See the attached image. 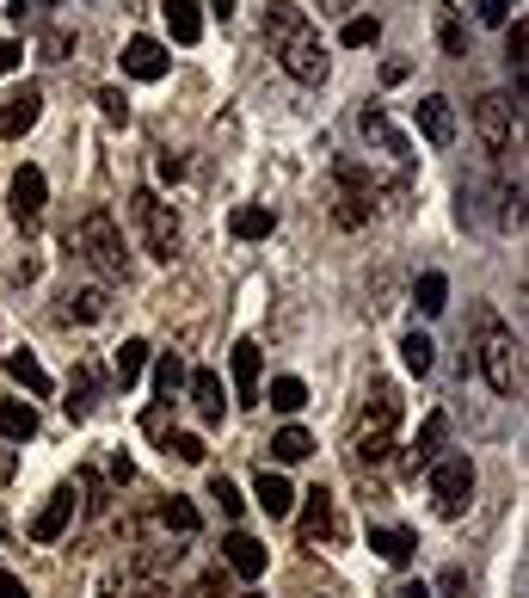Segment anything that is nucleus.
<instances>
[{
    "instance_id": "f257e3e1",
    "label": "nucleus",
    "mask_w": 529,
    "mask_h": 598,
    "mask_svg": "<svg viewBox=\"0 0 529 598\" xmlns=\"http://www.w3.org/2000/svg\"><path fill=\"white\" fill-rule=\"evenodd\" d=\"M264 38H271V56L284 62L296 80H326V43H321V31L308 25V13L302 7H271L264 13Z\"/></svg>"
},
{
    "instance_id": "f03ea898",
    "label": "nucleus",
    "mask_w": 529,
    "mask_h": 598,
    "mask_svg": "<svg viewBox=\"0 0 529 598\" xmlns=\"http://www.w3.org/2000/svg\"><path fill=\"white\" fill-rule=\"evenodd\" d=\"M474 365H480V377L492 383V395H517V389H524V352H517V333H511L492 309H480Z\"/></svg>"
},
{
    "instance_id": "7ed1b4c3",
    "label": "nucleus",
    "mask_w": 529,
    "mask_h": 598,
    "mask_svg": "<svg viewBox=\"0 0 529 598\" xmlns=\"http://www.w3.org/2000/svg\"><path fill=\"white\" fill-rule=\"evenodd\" d=\"M75 253L99 278H130V253H124V229H117L112 211H87L75 229Z\"/></svg>"
},
{
    "instance_id": "20e7f679",
    "label": "nucleus",
    "mask_w": 529,
    "mask_h": 598,
    "mask_svg": "<svg viewBox=\"0 0 529 598\" xmlns=\"http://www.w3.org/2000/svg\"><path fill=\"white\" fill-rule=\"evenodd\" d=\"M395 425H400V395L388 383H376V407L358 425V457L363 463H388L395 457Z\"/></svg>"
},
{
    "instance_id": "39448f33",
    "label": "nucleus",
    "mask_w": 529,
    "mask_h": 598,
    "mask_svg": "<svg viewBox=\"0 0 529 598\" xmlns=\"http://www.w3.org/2000/svg\"><path fill=\"white\" fill-rule=\"evenodd\" d=\"M431 506H437V519H462L474 500V463L468 457H437L431 469Z\"/></svg>"
},
{
    "instance_id": "423d86ee",
    "label": "nucleus",
    "mask_w": 529,
    "mask_h": 598,
    "mask_svg": "<svg viewBox=\"0 0 529 598\" xmlns=\"http://www.w3.org/2000/svg\"><path fill=\"white\" fill-rule=\"evenodd\" d=\"M130 216H136V229H142L154 259H172V253H179V216H172V204H160V192H136Z\"/></svg>"
},
{
    "instance_id": "0eeeda50",
    "label": "nucleus",
    "mask_w": 529,
    "mask_h": 598,
    "mask_svg": "<svg viewBox=\"0 0 529 598\" xmlns=\"http://www.w3.org/2000/svg\"><path fill=\"white\" fill-rule=\"evenodd\" d=\"M43 204H50V179H43V167H20L13 186H7V211H13V222H20V229H38Z\"/></svg>"
},
{
    "instance_id": "6e6552de",
    "label": "nucleus",
    "mask_w": 529,
    "mask_h": 598,
    "mask_svg": "<svg viewBox=\"0 0 529 598\" xmlns=\"http://www.w3.org/2000/svg\"><path fill=\"white\" fill-rule=\"evenodd\" d=\"M511 105L505 93H480V105H474V130H480V142H487L492 155H505V142H511Z\"/></svg>"
},
{
    "instance_id": "1a4fd4ad",
    "label": "nucleus",
    "mask_w": 529,
    "mask_h": 598,
    "mask_svg": "<svg viewBox=\"0 0 529 598\" xmlns=\"http://www.w3.org/2000/svg\"><path fill=\"white\" fill-rule=\"evenodd\" d=\"M443 444H450V413H443V407H431V413H425V425H418V438H413V450H407V469H431L437 457H443Z\"/></svg>"
},
{
    "instance_id": "9d476101",
    "label": "nucleus",
    "mask_w": 529,
    "mask_h": 598,
    "mask_svg": "<svg viewBox=\"0 0 529 598\" xmlns=\"http://www.w3.org/2000/svg\"><path fill=\"white\" fill-rule=\"evenodd\" d=\"M75 487H56V494H50V500H43V512L38 519H31V543H56L62 531H68V524H75Z\"/></svg>"
},
{
    "instance_id": "9b49d317",
    "label": "nucleus",
    "mask_w": 529,
    "mask_h": 598,
    "mask_svg": "<svg viewBox=\"0 0 529 598\" xmlns=\"http://www.w3.org/2000/svg\"><path fill=\"white\" fill-rule=\"evenodd\" d=\"M185 389H191V407H197V420H204V425H222V413H228L222 377H216V370H191Z\"/></svg>"
},
{
    "instance_id": "f8f14e48",
    "label": "nucleus",
    "mask_w": 529,
    "mask_h": 598,
    "mask_svg": "<svg viewBox=\"0 0 529 598\" xmlns=\"http://www.w3.org/2000/svg\"><path fill=\"white\" fill-rule=\"evenodd\" d=\"M418 136L431 142V149H450L455 142V112H450V99L443 93H431V99H418Z\"/></svg>"
},
{
    "instance_id": "ddd939ff",
    "label": "nucleus",
    "mask_w": 529,
    "mask_h": 598,
    "mask_svg": "<svg viewBox=\"0 0 529 598\" xmlns=\"http://www.w3.org/2000/svg\"><path fill=\"white\" fill-rule=\"evenodd\" d=\"M167 68H172L167 43H154V38H130V43H124V75H136V80H160Z\"/></svg>"
},
{
    "instance_id": "4468645a",
    "label": "nucleus",
    "mask_w": 529,
    "mask_h": 598,
    "mask_svg": "<svg viewBox=\"0 0 529 598\" xmlns=\"http://www.w3.org/2000/svg\"><path fill=\"white\" fill-rule=\"evenodd\" d=\"M222 561H228V574H241V580H259L264 568H271L264 543H259V537H246V531H234V537L222 543Z\"/></svg>"
},
{
    "instance_id": "2eb2a0df",
    "label": "nucleus",
    "mask_w": 529,
    "mask_h": 598,
    "mask_svg": "<svg viewBox=\"0 0 529 598\" xmlns=\"http://www.w3.org/2000/svg\"><path fill=\"white\" fill-rule=\"evenodd\" d=\"M38 112H43V93H38V87L7 93V99H0V136H7V142H13V136H25L31 124H38Z\"/></svg>"
},
{
    "instance_id": "dca6fc26",
    "label": "nucleus",
    "mask_w": 529,
    "mask_h": 598,
    "mask_svg": "<svg viewBox=\"0 0 529 598\" xmlns=\"http://www.w3.org/2000/svg\"><path fill=\"white\" fill-rule=\"evenodd\" d=\"M228 370H234V395L241 402H259V377H264V352L253 346V340H241V346L228 352Z\"/></svg>"
},
{
    "instance_id": "f3484780",
    "label": "nucleus",
    "mask_w": 529,
    "mask_h": 598,
    "mask_svg": "<svg viewBox=\"0 0 529 598\" xmlns=\"http://www.w3.org/2000/svg\"><path fill=\"white\" fill-rule=\"evenodd\" d=\"M339 186H345V198H339V229H363V222H370V179H363L358 167H339Z\"/></svg>"
},
{
    "instance_id": "a211bd4d",
    "label": "nucleus",
    "mask_w": 529,
    "mask_h": 598,
    "mask_svg": "<svg viewBox=\"0 0 529 598\" xmlns=\"http://www.w3.org/2000/svg\"><path fill=\"white\" fill-rule=\"evenodd\" d=\"M253 500H259L264 519H289V512H296V487H289L278 469H259V482H253Z\"/></svg>"
},
{
    "instance_id": "6ab92c4d",
    "label": "nucleus",
    "mask_w": 529,
    "mask_h": 598,
    "mask_svg": "<svg viewBox=\"0 0 529 598\" xmlns=\"http://www.w3.org/2000/svg\"><path fill=\"white\" fill-rule=\"evenodd\" d=\"M358 130L370 136V142H376V149H388V155H395V161H413V142H407V136L395 130V117H388V112H376V105H363Z\"/></svg>"
},
{
    "instance_id": "aec40b11",
    "label": "nucleus",
    "mask_w": 529,
    "mask_h": 598,
    "mask_svg": "<svg viewBox=\"0 0 529 598\" xmlns=\"http://www.w3.org/2000/svg\"><path fill=\"white\" fill-rule=\"evenodd\" d=\"M370 549H376L388 568H407L413 549H418V537H413V531H395V524H370Z\"/></svg>"
},
{
    "instance_id": "412c9836",
    "label": "nucleus",
    "mask_w": 529,
    "mask_h": 598,
    "mask_svg": "<svg viewBox=\"0 0 529 598\" xmlns=\"http://www.w3.org/2000/svg\"><path fill=\"white\" fill-rule=\"evenodd\" d=\"M62 303H68V321H87V328L112 315V296H105V284H80V290H68Z\"/></svg>"
},
{
    "instance_id": "4be33fe9",
    "label": "nucleus",
    "mask_w": 529,
    "mask_h": 598,
    "mask_svg": "<svg viewBox=\"0 0 529 598\" xmlns=\"http://www.w3.org/2000/svg\"><path fill=\"white\" fill-rule=\"evenodd\" d=\"M160 13H167V31H172V43H197V38H204V13H197L191 0H167Z\"/></svg>"
},
{
    "instance_id": "5701e85b",
    "label": "nucleus",
    "mask_w": 529,
    "mask_h": 598,
    "mask_svg": "<svg viewBox=\"0 0 529 598\" xmlns=\"http://www.w3.org/2000/svg\"><path fill=\"white\" fill-rule=\"evenodd\" d=\"M228 229H234V241H264V234L278 229V216L264 211V204H241V211L228 216Z\"/></svg>"
},
{
    "instance_id": "b1692460",
    "label": "nucleus",
    "mask_w": 529,
    "mask_h": 598,
    "mask_svg": "<svg viewBox=\"0 0 529 598\" xmlns=\"http://www.w3.org/2000/svg\"><path fill=\"white\" fill-rule=\"evenodd\" d=\"M321 537H333V494L314 487V494H308V512H302V543H321Z\"/></svg>"
},
{
    "instance_id": "393cba45",
    "label": "nucleus",
    "mask_w": 529,
    "mask_h": 598,
    "mask_svg": "<svg viewBox=\"0 0 529 598\" xmlns=\"http://www.w3.org/2000/svg\"><path fill=\"white\" fill-rule=\"evenodd\" d=\"M0 432H7L13 444L38 438V407L31 402H0Z\"/></svg>"
},
{
    "instance_id": "a878e982",
    "label": "nucleus",
    "mask_w": 529,
    "mask_h": 598,
    "mask_svg": "<svg viewBox=\"0 0 529 598\" xmlns=\"http://www.w3.org/2000/svg\"><path fill=\"white\" fill-rule=\"evenodd\" d=\"M7 370H13V383H25L31 395H50V389H56V377H50L31 352H7Z\"/></svg>"
},
{
    "instance_id": "bb28decb",
    "label": "nucleus",
    "mask_w": 529,
    "mask_h": 598,
    "mask_svg": "<svg viewBox=\"0 0 529 598\" xmlns=\"http://www.w3.org/2000/svg\"><path fill=\"white\" fill-rule=\"evenodd\" d=\"M413 303H418V315H443L450 309V278H443V271H425L413 284Z\"/></svg>"
},
{
    "instance_id": "cd10ccee",
    "label": "nucleus",
    "mask_w": 529,
    "mask_h": 598,
    "mask_svg": "<svg viewBox=\"0 0 529 598\" xmlns=\"http://www.w3.org/2000/svg\"><path fill=\"white\" fill-rule=\"evenodd\" d=\"M271 457H278V463H308V457H314V438H308L302 425H284V432L271 438Z\"/></svg>"
},
{
    "instance_id": "c85d7f7f",
    "label": "nucleus",
    "mask_w": 529,
    "mask_h": 598,
    "mask_svg": "<svg viewBox=\"0 0 529 598\" xmlns=\"http://www.w3.org/2000/svg\"><path fill=\"white\" fill-rule=\"evenodd\" d=\"M400 365L413 370V377H425V370L437 365V346H431V333H407V340H400Z\"/></svg>"
},
{
    "instance_id": "c756f323",
    "label": "nucleus",
    "mask_w": 529,
    "mask_h": 598,
    "mask_svg": "<svg viewBox=\"0 0 529 598\" xmlns=\"http://www.w3.org/2000/svg\"><path fill=\"white\" fill-rule=\"evenodd\" d=\"M149 358H154V352H149V340H124V346H117V383L130 389L136 377L149 370Z\"/></svg>"
},
{
    "instance_id": "7c9ffc66",
    "label": "nucleus",
    "mask_w": 529,
    "mask_h": 598,
    "mask_svg": "<svg viewBox=\"0 0 529 598\" xmlns=\"http://www.w3.org/2000/svg\"><path fill=\"white\" fill-rule=\"evenodd\" d=\"M271 407H278V413H302V407H308V383H302V377H278V383H271Z\"/></svg>"
},
{
    "instance_id": "2f4dec72",
    "label": "nucleus",
    "mask_w": 529,
    "mask_h": 598,
    "mask_svg": "<svg viewBox=\"0 0 529 598\" xmlns=\"http://www.w3.org/2000/svg\"><path fill=\"white\" fill-rule=\"evenodd\" d=\"M93 395H99L93 370L80 365V370H75V389H68V420H87V413H93Z\"/></svg>"
},
{
    "instance_id": "473e14b6",
    "label": "nucleus",
    "mask_w": 529,
    "mask_h": 598,
    "mask_svg": "<svg viewBox=\"0 0 529 598\" xmlns=\"http://www.w3.org/2000/svg\"><path fill=\"white\" fill-rule=\"evenodd\" d=\"M160 524H167V531H179V537H191V531H197V506L172 494V500H160Z\"/></svg>"
},
{
    "instance_id": "72a5a7b5",
    "label": "nucleus",
    "mask_w": 529,
    "mask_h": 598,
    "mask_svg": "<svg viewBox=\"0 0 529 598\" xmlns=\"http://www.w3.org/2000/svg\"><path fill=\"white\" fill-rule=\"evenodd\" d=\"M154 389H160V395H179V389H185V365H179V358H172V352H160V358H154Z\"/></svg>"
},
{
    "instance_id": "f704fd0d",
    "label": "nucleus",
    "mask_w": 529,
    "mask_h": 598,
    "mask_svg": "<svg viewBox=\"0 0 529 598\" xmlns=\"http://www.w3.org/2000/svg\"><path fill=\"white\" fill-rule=\"evenodd\" d=\"M376 38H382V20H370V13L345 20V31H339V43H345V50H363V43H376Z\"/></svg>"
},
{
    "instance_id": "c9c22d12",
    "label": "nucleus",
    "mask_w": 529,
    "mask_h": 598,
    "mask_svg": "<svg viewBox=\"0 0 529 598\" xmlns=\"http://www.w3.org/2000/svg\"><path fill=\"white\" fill-rule=\"evenodd\" d=\"M209 500H222V512H228V519H241V512H246L241 487L228 482V475H209Z\"/></svg>"
},
{
    "instance_id": "e433bc0d",
    "label": "nucleus",
    "mask_w": 529,
    "mask_h": 598,
    "mask_svg": "<svg viewBox=\"0 0 529 598\" xmlns=\"http://www.w3.org/2000/svg\"><path fill=\"white\" fill-rule=\"evenodd\" d=\"M167 457H179V463H204V438H191V432H172V438H167Z\"/></svg>"
},
{
    "instance_id": "4c0bfd02",
    "label": "nucleus",
    "mask_w": 529,
    "mask_h": 598,
    "mask_svg": "<svg viewBox=\"0 0 529 598\" xmlns=\"http://www.w3.org/2000/svg\"><path fill=\"white\" fill-rule=\"evenodd\" d=\"M68 50H75V31H68V25H50V31H43V56L62 62Z\"/></svg>"
},
{
    "instance_id": "58836bf2",
    "label": "nucleus",
    "mask_w": 529,
    "mask_h": 598,
    "mask_svg": "<svg viewBox=\"0 0 529 598\" xmlns=\"http://www.w3.org/2000/svg\"><path fill=\"white\" fill-rule=\"evenodd\" d=\"M7 20L31 31V25H43V0H13V7H7Z\"/></svg>"
},
{
    "instance_id": "ea45409f",
    "label": "nucleus",
    "mask_w": 529,
    "mask_h": 598,
    "mask_svg": "<svg viewBox=\"0 0 529 598\" xmlns=\"http://www.w3.org/2000/svg\"><path fill=\"white\" fill-rule=\"evenodd\" d=\"M511 7H517V0H480L474 13H480V25H511Z\"/></svg>"
},
{
    "instance_id": "a19ab883",
    "label": "nucleus",
    "mask_w": 529,
    "mask_h": 598,
    "mask_svg": "<svg viewBox=\"0 0 529 598\" xmlns=\"http://www.w3.org/2000/svg\"><path fill=\"white\" fill-rule=\"evenodd\" d=\"M99 112L112 117V124H124V117H130V99L117 93V87H105V93H99Z\"/></svg>"
},
{
    "instance_id": "79ce46f5",
    "label": "nucleus",
    "mask_w": 529,
    "mask_h": 598,
    "mask_svg": "<svg viewBox=\"0 0 529 598\" xmlns=\"http://www.w3.org/2000/svg\"><path fill=\"white\" fill-rule=\"evenodd\" d=\"M142 432H149V438H167V402H154L149 413H142Z\"/></svg>"
},
{
    "instance_id": "37998d69",
    "label": "nucleus",
    "mask_w": 529,
    "mask_h": 598,
    "mask_svg": "<svg viewBox=\"0 0 529 598\" xmlns=\"http://www.w3.org/2000/svg\"><path fill=\"white\" fill-rule=\"evenodd\" d=\"M154 174L167 179V186H179V179H185V161H179V155H160V167H154Z\"/></svg>"
},
{
    "instance_id": "c03bdc74",
    "label": "nucleus",
    "mask_w": 529,
    "mask_h": 598,
    "mask_svg": "<svg viewBox=\"0 0 529 598\" xmlns=\"http://www.w3.org/2000/svg\"><path fill=\"white\" fill-rule=\"evenodd\" d=\"M443 50H450V56H462V50H468V38H462V25H443Z\"/></svg>"
},
{
    "instance_id": "a18cd8bd",
    "label": "nucleus",
    "mask_w": 529,
    "mask_h": 598,
    "mask_svg": "<svg viewBox=\"0 0 529 598\" xmlns=\"http://www.w3.org/2000/svg\"><path fill=\"white\" fill-rule=\"evenodd\" d=\"M13 68H20V43L0 38V75H13Z\"/></svg>"
},
{
    "instance_id": "49530a36",
    "label": "nucleus",
    "mask_w": 529,
    "mask_h": 598,
    "mask_svg": "<svg viewBox=\"0 0 529 598\" xmlns=\"http://www.w3.org/2000/svg\"><path fill=\"white\" fill-rule=\"evenodd\" d=\"M216 593H222V574H204L197 586H191V598H216Z\"/></svg>"
},
{
    "instance_id": "de8ad7c7",
    "label": "nucleus",
    "mask_w": 529,
    "mask_h": 598,
    "mask_svg": "<svg viewBox=\"0 0 529 598\" xmlns=\"http://www.w3.org/2000/svg\"><path fill=\"white\" fill-rule=\"evenodd\" d=\"M0 598H25V580L20 574H0Z\"/></svg>"
},
{
    "instance_id": "09e8293b",
    "label": "nucleus",
    "mask_w": 529,
    "mask_h": 598,
    "mask_svg": "<svg viewBox=\"0 0 529 598\" xmlns=\"http://www.w3.org/2000/svg\"><path fill=\"white\" fill-rule=\"evenodd\" d=\"M395 598H431V586H425V580H407V586H395Z\"/></svg>"
},
{
    "instance_id": "8fccbe9b",
    "label": "nucleus",
    "mask_w": 529,
    "mask_h": 598,
    "mask_svg": "<svg viewBox=\"0 0 529 598\" xmlns=\"http://www.w3.org/2000/svg\"><path fill=\"white\" fill-rule=\"evenodd\" d=\"M209 7H216V13H234V0H209Z\"/></svg>"
},
{
    "instance_id": "3c124183",
    "label": "nucleus",
    "mask_w": 529,
    "mask_h": 598,
    "mask_svg": "<svg viewBox=\"0 0 529 598\" xmlns=\"http://www.w3.org/2000/svg\"><path fill=\"white\" fill-rule=\"evenodd\" d=\"M246 598H259V593H246Z\"/></svg>"
}]
</instances>
